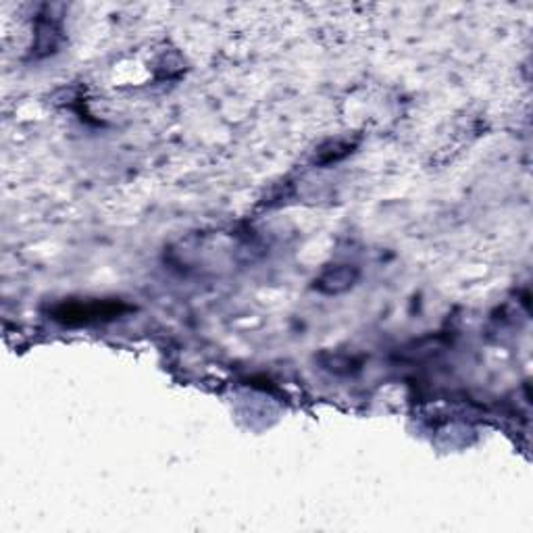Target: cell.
Masks as SVG:
<instances>
[{
    "label": "cell",
    "instance_id": "1",
    "mask_svg": "<svg viewBox=\"0 0 533 533\" xmlns=\"http://www.w3.org/2000/svg\"><path fill=\"white\" fill-rule=\"evenodd\" d=\"M125 311L124 304L113 303V300H88V303H63L52 311L54 319L63 323H92L102 321V319H113Z\"/></svg>",
    "mask_w": 533,
    "mask_h": 533
},
{
    "label": "cell",
    "instance_id": "4",
    "mask_svg": "<svg viewBox=\"0 0 533 533\" xmlns=\"http://www.w3.org/2000/svg\"><path fill=\"white\" fill-rule=\"evenodd\" d=\"M352 146H354V142H351V140H335V142L321 146L315 157V163L332 165L335 161H340V158H344L348 152L352 150Z\"/></svg>",
    "mask_w": 533,
    "mask_h": 533
},
{
    "label": "cell",
    "instance_id": "2",
    "mask_svg": "<svg viewBox=\"0 0 533 533\" xmlns=\"http://www.w3.org/2000/svg\"><path fill=\"white\" fill-rule=\"evenodd\" d=\"M359 269L354 265H332L323 269L321 275L315 279V290L327 296L344 294L359 281Z\"/></svg>",
    "mask_w": 533,
    "mask_h": 533
},
{
    "label": "cell",
    "instance_id": "3",
    "mask_svg": "<svg viewBox=\"0 0 533 533\" xmlns=\"http://www.w3.org/2000/svg\"><path fill=\"white\" fill-rule=\"evenodd\" d=\"M61 40H63V32H61L59 17L51 15H40L38 20V29H36V44H34V54L38 59L48 57L57 51Z\"/></svg>",
    "mask_w": 533,
    "mask_h": 533
}]
</instances>
